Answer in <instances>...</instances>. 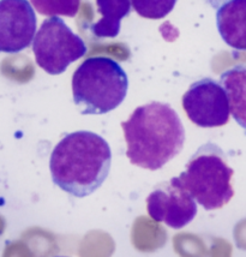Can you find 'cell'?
I'll return each instance as SVG.
<instances>
[{
    "label": "cell",
    "mask_w": 246,
    "mask_h": 257,
    "mask_svg": "<svg viewBox=\"0 0 246 257\" xmlns=\"http://www.w3.org/2000/svg\"><path fill=\"white\" fill-rule=\"evenodd\" d=\"M54 257H67V256H54Z\"/></svg>",
    "instance_id": "15"
},
{
    "label": "cell",
    "mask_w": 246,
    "mask_h": 257,
    "mask_svg": "<svg viewBox=\"0 0 246 257\" xmlns=\"http://www.w3.org/2000/svg\"><path fill=\"white\" fill-rule=\"evenodd\" d=\"M100 21L90 27L91 33L97 39L116 38L120 32V23L131 12L130 0H96Z\"/></svg>",
    "instance_id": "10"
},
{
    "label": "cell",
    "mask_w": 246,
    "mask_h": 257,
    "mask_svg": "<svg viewBox=\"0 0 246 257\" xmlns=\"http://www.w3.org/2000/svg\"><path fill=\"white\" fill-rule=\"evenodd\" d=\"M71 87L73 102L82 114H106L124 102L129 78L115 60L93 57L77 67Z\"/></svg>",
    "instance_id": "3"
},
{
    "label": "cell",
    "mask_w": 246,
    "mask_h": 257,
    "mask_svg": "<svg viewBox=\"0 0 246 257\" xmlns=\"http://www.w3.org/2000/svg\"><path fill=\"white\" fill-rule=\"evenodd\" d=\"M36 64L49 75L65 72L70 64L87 54L85 42L59 17L45 20L33 40Z\"/></svg>",
    "instance_id": "5"
},
{
    "label": "cell",
    "mask_w": 246,
    "mask_h": 257,
    "mask_svg": "<svg viewBox=\"0 0 246 257\" xmlns=\"http://www.w3.org/2000/svg\"><path fill=\"white\" fill-rule=\"evenodd\" d=\"M220 84L228 100L229 112L233 118L245 127V67L238 65L221 75Z\"/></svg>",
    "instance_id": "11"
},
{
    "label": "cell",
    "mask_w": 246,
    "mask_h": 257,
    "mask_svg": "<svg viewBox=\"0 0 246 257\" xmlns=\"http://www.w3.org/2000/svg\"><path fill=\"white\" fill-rule=\"evenodd\" d=\"M29 3L40 15L49 17H76L81 6V0H30Z\"/></svg>",
    "instance_id": "12"
},
{
    "label": "cell",
    "mask_w": 246,
    "mask_h": 257,
    "mask_svg": "<svg viewBox=\"0 0 246 257\" xmlns=\"http://www.w3.org/2000/svg\"><path fill=\"white\" fill-rule=\"evenodd\" d=\"M147 210L154 221L164 222L173 229H180L196 218L198 208L178 177H173L150 192L147 197Z\"/></svg>",
    "instance_id": "7"
},
{
    "label": "cell",
    "mask_w": 246,
    "mask_h": 257,
    "mask_svg": "<svg viewBox=\"0 0 246 257\" xmlns=\"http://www.w3.org/2000/svg\"><path fill=\"white\" fill-rule=\"evenodd\" d=\"M207 2H208L209 4H210L211 6H213V8L217 9V8H219V6L222 5L223 3L228 2V0H207Z\"/></svg>",
    "instance_id": "14"
},
{
    "label": "cell",
    "mask_w": 246,
    "mask_h": 257,
    "mask_svg": "<svg viewBox=\"0 0 246 257\" xmlns=\"http://www.w3.org/2000/svg\"><path fill=\"white\" fill-rule=\"evenodd\" d=\"M187 118L199 127H220L229 121L230 112L226 93L213 78L193 82L183 95Z\"/></svg>",
    "instance_id": "6"
},
{
    "label": "cell",
    "mask_w": 246,
    "mask_h": 257,
    "mask_svg": "<svg viewBox=\"0 0 246 257\" xmlns=\"http://www.w3.org/2000/svg\"><path fill=\"white\" fill-rule=\"evenodd\" d=\"M246 0H228L216 10V26L221 38L236 51L245 50Z\"/></svg>",
    "instance_id": "9"
},
{
    "label": "cell",
    "mask_w": 246,
    "mask_h": 257,
    "mask_svg": "<svg viewBox=\"0 0 246 257\" xmlns=\"http://www.w3.org/2000/svg\"><path fill=\"white\" fill-rule=\"evenodd\" d=\"M126 157L135 166L158 171L183 151L185 128L168 103L153 101L140 106L121 123Z\"/></svg>",
    "instance_id": "1"
},
{
    "label": "cell",
    "mask_w": 246,
    "mask_h": 257,
    "mask_svg": "<svg viewBox=\"0 0 246 257\" xmlns=\"http://www.w3.org/2000/svg\"><path fill=\"white\" fill-rule=\"evenodd\" d=\"M112 151L103 137L91 131L67 134L52 151V182L73 197L91 195L109 174Z\"/></svg>",
    "instance_id": "2"
},
{
    "label": "cell",
    "mask_w": 246,
    "mask_h": 257,
    "mask_svg": "<svg viewBox=\"0 0 246 257\" xmlns=\"http://www.w3.org/2000/svg\"><path fill=\"white\" fill-rule=\"evenodd\" d=\"M38 20L28 0H0V53H18L33 42Z\"/></svg>",
    "instance_id": "8"
},
{
    "label": "cell",
    "mask_w": 246,
    "mask_h": 257,
    "mask_svg": "<svg viewBox=\"0 0 246 257\" xmlns=\"http://www.w3.org/2000/svg\"><path fill=\"white\" fill-rule=\"evenodd\" d=\"M233 174L226 153L209 142L197 149L178 179L196 203L205 210H216L228 204L234 196Z\"/></svg>",
    "instance_id": "4"
},
{
    "label": "cell",
    "mask_w": 246,
    "mask_h": 257,
    "mask_svg": "<svg viewBox=\"0 0 246 257\" xmlns=\"http://www.w3.org/2000/svg\"><path fill=\"white\" fill-rule=\"evenodd\" d=\"M134 10L148 20H162L171 14L177 0H130Z\"/></svg>",
    "instance_id": "13"
}]
</instances>
